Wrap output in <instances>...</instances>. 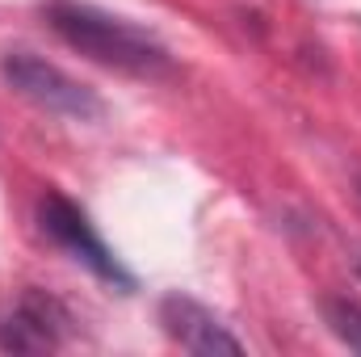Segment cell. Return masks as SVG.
<instances>
[{
    "instance_id": "obj_1",
    "label": "cell",
    "mask_w": 361,
    "mask_h": 357,
    "mask_svg": "<svg viewBox=\"0 0 361 357\" xmlns=\"http://www.w3.org/2000/svg\"><path fill=\"white\" fill-rule=\"evenodd\" d=\"M42 13H47V25L72 51H80L85 59L109 68V72H122L135 80H169L173 76L169 47L152 30L135 25L130 17L97 8L89 0H47Z\"/></svg>"
},
{
    "instance_id": "obj_2",
    "label": "cell",
    "mask_w": 361,
    "mask_h": 357,
    "mask_svg": "<svg viewBox=\"0 0 361 357\" xmlns=\"http://www.w3.org/2000/svg\"><path fill=\"white\" fill-rule=\"evenodd\" d=\"M38 227H42V236H47L55 248H63L72 261H80V265L89 269V273H97L101 282H109V286H118V290H135V273L114 257V248L101 240V231L92 227V219L68 198V193L47 189V193L38 198Z\"/></svg>"
},
{
    "instance_id": "obj_3",
    "label": "cell",
    "mask_w": 361,
    "mask_h": 357,
    "mask_svg": "<svg viewBox=\"0 0 361 357\" xmlns=\"http://www.w3.org/2000/svg\"><path fill=\"white\" fill-rule=\"evenodd\" d=\"M0 76L21 92L25 101H34L38 109L68 118V122H97L105 118V101L97 97V89H89L85 80L68 76L63 68L30 55V51H13L0 63Z\"/></svg>"
},
{
    "instance_id": "obj_4",
    "label": "cell",
    "mask_w": 361,
    "mask_h": 357,
    "mask_svg": "<svg viewBox=\"0 0 361 357\" xmlns=\"http://www.w3.org/2000/svg\"><path fill=\"white\" fill-rule=\"evenodd\" d=\"M160 324L164 332L177 341L185 353H197V357H214V353H244V341L227 332V324L202 307L197 298L189 294H169L160 303Z\"/></svg>"
},
{
    "instance_id": "obj_5",
    "label": "cell",
    "mask_w": 361,
    "mask_h": 357,
    "mask_svg": "<svg viewBox=\"0 0 361 357\" xmlns=\"http://www.w3.org/2000/svg\"><path fill=\"white\" fill-rule=\"evenodd\" d=\"M68 315L51 303L30 294L8 320H0V349H17V353H38V349H55L63 341Z\"/></svg>"
},
{
    "instance_id": "obj_6",
    "label": "cell",
    "mask_w": 361,
    "mask_h": 357,
    "mask_svg": "<svg viewBox=\"0 0 361 357\" xmlns=\"http://www.w3.org/2000/svg\"><path fill=\"white\" fill-rule=\"evenodd\" d=\"M324 320H328V328L336 332L341 345H349L353 353H361V303L328 298V303H324Z\"/></svg>"
}]
</instances>
